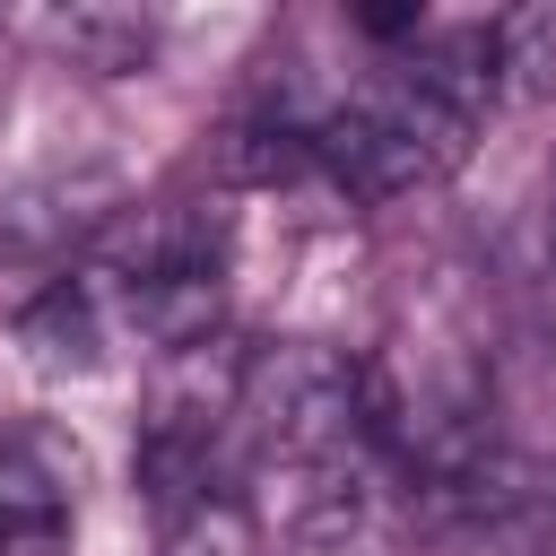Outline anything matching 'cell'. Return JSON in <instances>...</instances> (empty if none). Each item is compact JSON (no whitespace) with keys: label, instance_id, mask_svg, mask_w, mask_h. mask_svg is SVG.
<instances>
[{"label":"cell","instance_id":"52a82bcc","mask_svg":"<svg viewBox=\"0 0 556 556\" xmlns=\"http://www.w3.org/2000/svg\"><path fill=\"white\" fill-rule=\"evenodd\" d=\"M495 78H504V104H547L556 96V0H530V9L495 17Z\"/></svg>","mask_w":556,"mask_h":556},{"label":"cell","instance_id":"6da1fadb","mask_svg":"<svg viewBox=\"0 0 556 556\" xmlns=\"http://www.w3.org/2000/svg\"><path fill=\"white\" fill-rule=\"evenodd\" d=\"M504 104L495 78V17L478 26H426L382 78L348 87L321 104L313 148H321V182H339L348 200H400V191H434L443 174L469 165L486 113Z\"/></svg>","mask_w":556,"mask_h":556},{"label":"cell","instance_id":"5b68a950","mask_svg":"<svg viewBox=\"0 0 556 556\" xmlns=\"http://www.w3.org/2000/svg\"><path fill=\"white\" fill-rule=\"evenodd\" d=\"M104 339H113V304L70 269L52 278L26 313H17V348L43 365V374H96L104 365Z\"/></svg>","mask_w":556,"mask_h":556},{"label":"cell","instance_id":"3957f363","mask_svg":"<svg viewBox=\"0 0 556 556\" xmlns=\"http://www.w3.org/2000/svg\"><path fill=\"white\" fill-rule=\"evenodd\" d=\"M78 443L52 426H0V556H61L78 530Z\"/></svg>","mask_w":556,"mask_h":556},{"label":"cell","instance_id":"7a4b0ae2","mask_svg":"<svg viewBox=\"0 0 556 556\" xmlns=\"http://www.w3.org/2000/svg\"><path fill=\"white\" fill-rule=\"evenodd\" d=\"M226 252H235V217H226L217 200H130V208L96 235V252H87L78 278H87L104 304H122V295H148V287H165V278L226 269Z\"/></svg>","mask_w":556,"mask_h":556},{"label":"cell","instance_id":"9c48e42d","mask_svg":"<svg viewBox=\"0 0 556 556\" xmlns=\"http://www.w3.org/2000/svg\"><path fill=\"white\" fill-rule=\"evenodd\" d=\"M348 26L374 35V43H400V52H408V43L426 35V9H417V0H365V9H348Z\"/></svg>","mask_w":556,"mask_h":556},{"label":"cell","instance_id":"30bf717a","mask_svg":"<svg viewBox=\"0 0 556 556\" xmlns=\"http://www.w3.org/2000/svg\"><path fill=\"white\" fill-rule=\"evenodd\" d=\"M539 304H547V330H556V243H547V278H539Z\"/></svg>","mask_w":556,"mask_h":556},{"label":"cell","instance_id":"ba28073f","mask_svg":"<svg viewBox=\"0 0 556 556\" xmlns=\"http://www.w3.org/2000/svg\"><path fill=\"white\" fill-rule=\"evenodd\" d=\"M156 556H252V504H243L235 486H208L200 504L165 513Z\"/></svg>","mask_w":556,"mask_h":556},{"label":"cell","instance_id":"8992f818","mask_svg":"<svg viewBox=\"0 0 556 556\" xmlns=\"http://www.w3.org/2000/svg\"><path fill=\"white\" fill-rule=\"evenodd\" d=\"M52 43L87 78H139L156 61V17L148 9H61L52 17Z\"/></svg>","mask_w":556,"mask_h":556},{"label":"cell","instance_id":"277c9868","mask_svg":"<svg viewBox=\"0 0 556 556\" xmlns=\"http://www.w3.org/2000/svg\"><path fill=\"white\" fill-rule=\"evenodd\" d=\"M122 208L130 200H122V174L113 165H52V174H35V182L9 191V208H0V261L52 269L70 252H96V235Z\"/></svg>","mask_w":556,"mask_h":556}]
</instances>
